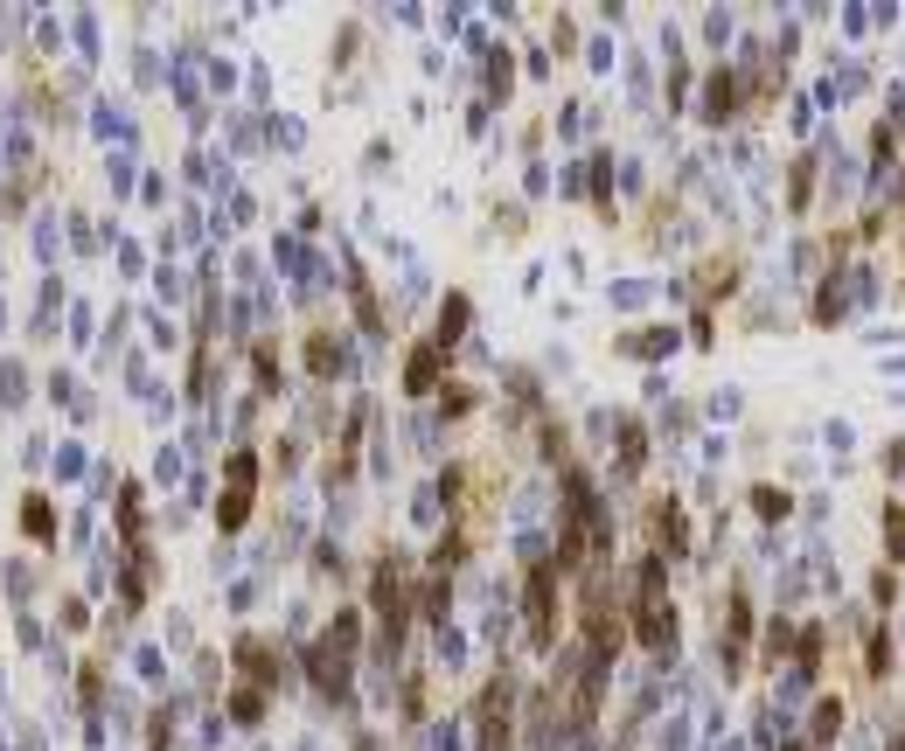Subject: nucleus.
Segmentation results:
<instances>
[{
    "instance_id": "2",
    "label": "nucleus",
    "mask_w": 905,
    "mask_h": 751,
    "mask_svg": "<svg viewBox=\"0 0 905 751\" xmlns=\"http://www.w3.org/2000/svg\"><path fill=\"white\" fill-rule=\"evenodd\" d=\"M752 501H759V515H787V494H773V487H759Z\"/></svg>"
},
{
    "instance_id": "1",
    "label": "nucleus",
    "mask_w": 905,
    "mask_h": 751,
    "mask_svg": "<svg viewBox=\"0 0 905 751\" xmlns=\"http://www.w3.org/2000/svg\"><path fill=\"white\" fill-rule=\"evenodd\" d=\"M884 543H892V557H905V508H884Z\"/></svg>"
}]
</instances>
